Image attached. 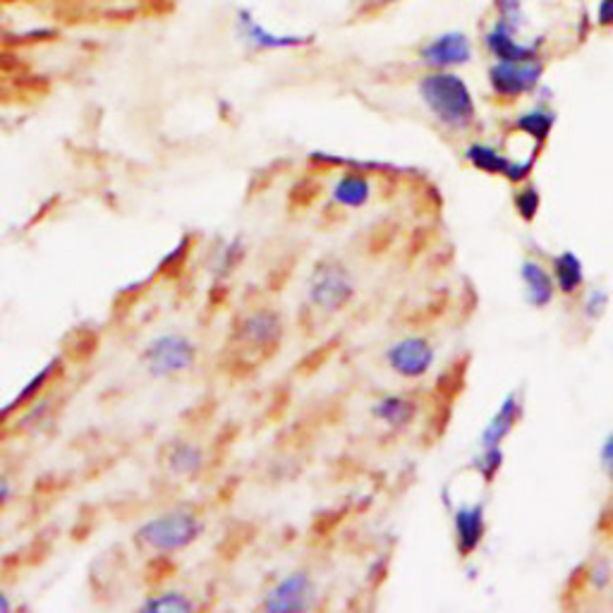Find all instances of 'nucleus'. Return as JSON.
<instances>
[{"mask_svg": "<svg viewBox=\"0 0 613 613\" xmlns=\"http://www.w3.org/2000/svg\"><path fill=\"white\" fill-rule=\"evenodd\" d=\"M417 93L434 121L451 133H467L477 123L475 93L453 70H429L417 82Z\"/></svg>", "mask_w": 613, "mask_h": 613, "instance_id": "f257e3e1", "label": "nucleus"}, {"mask_svg": "<svg viewBox=\"0 0 613 613\" xmlns=\"http://www.w3.org/2000/svg\"><path fill=\"white\" fill-rule=\"evenodd\" d=\"M207 529L204 517L197 511L178 505V509L163 511L159 515H151L149 521L139 523L135 529V545L145 549L147 553L161 559H171L175 553H183L195 547L202 539Z\"/></svg>", "mask_w": 613, "mask_h": 613, "instance_id": "f03ea898", "label": "nucleus"}, {"mask_svg": "<svg viewBox=\"0 0 613 613\" xmlns=\"http://www.w3.org/2000/svg\"><path fill=\"white\" fill-rule=\"evenodd\" d=\"M197 360L199 346L195 343V338L183 331L153 336L139 352L141 367L153 381H173L178 376L190 374L197 367Z\"/></svg>", "mask_w": 613, "mask_h": 613, "instance_id": "7ed1b4c3", "label": "nucleus"}, {"mask_svg": "<svg viewBox=\"0 0 613 613\" xmlns=\"http://www.w3.org/2000/svg\"><path fill=\"white\" fill-rule=\"evenodd\" d=\"M358 295V280L352 271L334 257L316 262L306 278V300L324 314H338L350 306Z\"/></svg>", "mask_w": 613, "mask_h": 613, "instance_id": "20e7f679", "label": "nucleus"}, {"mask_svg": "<svg viewBox=\"0 0 613 613\" xmlns=\"http://www.w3.org/2000/svg\"><path fill=\"white\" fill-rule=\"evenodd\" d=\"M233 32H235V39H238L250 53L302 51L306 49V46L314 43L312 34L268 29L250 8H235Z\"/></svg>", "mask_w": 613, "mask_h": 613, "instance_id": "39448f33", "label": "nucleus"}, {"mask_svg": "<svg viewBox=\"0 0 613 613\" xmlns=\"http://www.w3.org/2000/svg\"><path fill=\"white\" fill-rule=\"evenodd\" d=\"M316 599H320V587L314 575L306 568H295L266 589L259 609L266 613H304L316 606Z\"/></svg>", "mask_w": 613, "mask_h": 613, "instance_id": "423d86ee", "label": "nucleus"}, {"mask_svg": "<svg viewBox=\"0 0 613 613\" xmlns=\"http://www.w3.org/2000/svg\"><path fill=\"white\" fill-rule=\"evenodd\" d=\"M545 70L541 58H535V61H493L487 79L491 93L499 101H517L539 89Z\"/></svg>", "mask_w": 613, "mask_h": 613, "instance_id": "0eeeda50", "label": "nucleus"}, {"mask_svg": "<svg viewBox=\"0 0 613 613\" xmlns=\"http://www.w3.org/2000/svg\"><path fill=\"white\" fill-rule=\"evenodd\" d=\"M283 334H286V322H283L280 312L271 310V306H259V310L242 314L233 328L238 346L257 352V355H271L278 350Z\"/></svg>", "mask_w": 613, "mask_h": 613, "instance_id": "6e6552de", "label": "nucleus"}, {"mask_svg": "<svg viewBox=\"0 0 613 613\" xmlns=\"http://www.w3.org/2000/svg\"><path fill=\"white\" fill-rule=\"evenodd\" d=\"M386 367L391 370L400 379L417 381L424 379L436 362V348L422 336H408L391 343L384 352Z\"/></svg>", "mask_w": 613, "mask_h": 613, "instance_id": "1a4fd4ad", "label": "nucleus"}, {"mask_svg": "<svg viewBox=\"0 0 613 613\" xmlns=\"http://www.w3.org/2000/svg\"><path fill=\"white\" fill-rule=\"evenodd\" d=\"M465 161L479 173L487 175H501V178L511 183H525L529 173L535 168V159H513L501 149L485 145V141H475L465 149Z\"/></svg>", "mask_w": 613, "mask_h": 613, "instance_id": "9d476101", "label": "nucleus"}, {"mask_svg": "<svg viewBox=\"0 0 613 613\" xmlns=\"http://www.w3.org/2000/svg\"><path fill=\"white\" fill-rule=\"evenodd\" d=\"M473 41L465 32H443L420 49V61L429 70H455L473 63Z\"/></svg>", "mask_w": 613, "mask_h": 613, "instance_id": "9b49d317", "label": "nucleus"}, {"mask_svg": "<svg viewBox=\"0 0 613 613\" xmlns=\"http://www.w3.org/2000/svg\"><path fill=\"white\" fill-rule=\"evenodd\" d=\"M485 49L493 61H535V58H541L537 41L521 39V32L505 27L503 22H493L487 29Z\"/></svg>", "mask_w": 613, "mask_h": 613, "instance_id": "f8f14e48", "label": "nucleus"}, {"mask_svg": "<svg viewBox=\"0 0 613 613\" xmlns=\"http://www.w3.org/2000/svg\"><path fill=\"white\" fill-rule=\"evenodd\" d=\"M453 535H455V549L463 559L475 556V551L481 547V539L487 535V517L485 505H460L453 515Z\"/></svg>", "mask_w": 613, "mask_h": 613, "instance_id": "ddd939ff", "label": "nucleus"}, {"mask_svg": "<svg viewBox=\"0 0 613 613\" xmlns=\"http://www.w3.org/2000/svg\"><path fill=\"white\" fill-rule=\"evenodd\" d=\"M328 195H331V202L338 209L360 211V209H364V207L372 202L374 185H372V178H370L367 173H362V171H343L334 180Z\"/></svg>", "mask_w": 613, "mask_h": 613, "instance_id": "4468645a", "label": "nucleus"}, {"mask_svg": "<svg viewBox=\"0 0 613 613\" xmlns=\"http://www.w3.org/2000/svg\"><path fill=\"white\" fill-rule=\"evenodd\" d=\"M163 465H166V473L175 479H197L207 467V451L195 441L178 439L163 453Z\"/></svg>", "mask_w": 613, "mask_h": 613, "instance_id": "2eb2a0df", "label": "nucleus"}, {"mask_svg": "<svg viewBox=\"0 0 613 613\" xmlns=\"http://www.w3.org/2000/svg\"><path fill=\"white\" fill-rule=\"evenodd\" d=\"M523 396L513 391L503 398V403L499 405V410L493 412V417L489 420V424L485 427L479 436L481 448H501V443L509 439L513 434V429L521 424L523 420Z\"/></svg>", "mask_w": 613, "mask_h": 613, "instance_id": "dca6fc26", "label": "nucleus"}, {"mask_svg": "<svg viewBox=\"0 0 613 613\" xmlns=\"http://www.w3.org/2000/svg\"><path fill=\"white\" fill-rule=\"evenodd\" d=\"M521 278L525 286V298L535 310H545L556 298V280H553L551 271L537 262V259H525L521 264Z\"/></svg>", "mask_w": 613, "mask_h": 613, "instance_id": "f3484780", "label": "nucleus"}, {"mask_svg": "<svg viewBox=\"0 0 613 613\" xmlns=\"http://www.w3.org/2000/svg\"><path fill=\"white\" fill-rule=\"evenodd\" d=\"M417 412H420L417 400L403 393H388L372 405V417L393 431L408 429L410 424L415 422Z\"/></svg>", "mask_w": 613, "mask_h": 613, "instance_id": "a211bd4d", "label": "nucleus"}, {"mask_svg": "<svg viewBox=\"0 0 613 613\" xmlns=\"http://www.w3.org/2000/svg\"><path fill=\"white\" fill-rule=\"evenodd\" d=\"M553 125H556V113L547 109V105H535V109L517 115L513 123L515 133L521 137L533 139L537 147L545 145V141L551 137Z\"/></svg>", "mask_w": 613, "mask_h": 613, "instance_id": "6ab92c4d", "label": "nucleus"}, {"mask_svg": "<svg viewBox=\"0 0 613 613\" xmlns=\"http://www.w3.org/2000/svg\"><path fill=\"white\" fill-rule=\"evenodd\" d=\"M551 274L553 280H556V290L563 295H575L585 286V266L583 259L577 257L575 252H561L553 257L551 262Z\"/></svg>", "mask_w": 613, "mask_h": 613, "instance_id": "aec40b11", "label": "nucleus"}, {"mask_svg": "<svg viewBox=\"0 0 613 613\" xmlns=\"http://www.w3.org/2000/svg\"><path fill=\"white\" fill-rule=\"evenodd\" d=\"M139 609L147 613H192L199 604L192 595L183 592V589H161V592H153L141 601Z\"/></svg>", "mask_w": 613, "mask_h": 613, "instance_id": "412c9836", "label": "nucleus"}, {"mask_svg": "<svg viewBox=\"0 0 613 613\" xmlns=\"http://www.w3.org/2000/svg\"><path fill=\"white\" fill-rule=\"evenodd\" d=\"M58 370V360H53L49 367H43L34 379L25 386V391H22L17 398H15V405L13 408H5L3 412H10V410H15V408H22V405H29L34 403V400L39 398V393L46 388V384H49L53 379V372Z\"/></svg>", "mask_w": 613, "mask_h": 613, "instance_id": "4be33fe9", "label": "nucleus"}, {"mask_svg": "<svg viewBox=\"0 0 613 613\" xmlns=\"http://www.w3.org/2000/svg\"><path fill=\"white\" fill-rule=\"evenodd\" d=\"M242 254H245L242 242L240 240H230L228 245L221 247V252L216 254L218 257L216 264L211 266V268H214V274L218 278H228L233 271H235V266L242 262Z\"/></svg>", "mask_w": 613, "mask_h": 613, "instance_id": "5701e85b", "label": "nucleus"}, {"mask_svg": "<svg viewBox=\"0 0 613 613\" xmlns=\"http://www.w3.org/2000/svg\"><path fill=\"white\" fill-rule=\"evenodd\" d=\"M497 22L523 34L527 27V13L521 0H497Z\"/></svg>", "mask_w": 613, "mask_h": 613, "instance_id": "b1692460", "label": "nucleus"}, {"mask_svg": "<svg viewBox=\"0 0 613 613\" xmlns=\"http://www.w3.org/2000/svg\"><path fill=\"white\" fill-rule=\"evenodd\" d=\"M503 465V451L501 448H481V455L475 458L473 470L487 481H493V477L499 475V470Z\"/></svg>", "mask_w": 613, "mask_h": 613, "instance_id": "393cba45", "label": "nucleus"}, {"mask_svg": "<svg viewBox=\"0 0 613 613\" xmlns=\"http://www.w3.org/2000/svg\"><path fill=\"white\" fill-rule=\"evenodd\" d=\"M539 207H541V197L535 185H525L515 192V211L523 221L527 223L535 221L539 214Z\"/></svg>", "mask_w": 613, "mask_h": 613, "instance_id": "a878e982", "label": "nucleus"}, {"mask_svg": "<svg viewBox=\"0 0 613 613\" xmlns=\"http://www.w3.org/2000/svg\"><path fill=\"white\" fill-rule=\"evenodd\" d=\"M606 306H609V292H606V290H601V288L589 290L587 300H585V314H587V320H592V322L599 320V316L606 312Z\"/></svg>", "mask_w": 613, "mask_h": 613, "instance_id": "bb28decb", "label": "nucleus"}, {"mask_svg": "<svg viewBox=\"0 0 613 613\" xmlns=\"http://www.w3.org/2000/svg\"><path fill=\"white\" fill-rule=\"evenodd\" d=\"M597 533L604 535L606 539H613V497L611 501L601 509L599 521H597Z\"/></svg>", "mask_w": 613, "mask_h": 613, "instance_id": "cd10ccee", "label": "nucleus"}, {"mask_svg": "<svg viewBox=\"0 0 613 613\" xmlns=\"http://www.w3.org/2000/svg\"><path fill=\"white\" fill-rule=\"evenodd\" d=\"M597 27L601 29L613 27V0H599L597 3Z\"/></svg>", "mask_w": 613, "mask_h": 613, "instance_id": "c85d7f7f", "label": "nucleus"}, {"mask_svg": "<svg viewBox=\"0 0 613 613\" xmlns=\"http://www.w3.org/2000/svg\"><path fill=\"white\" fill-rule=\"evenodd\" d=\"M601 467H604V473L613 485V434H609L604 446H601Z\"/></svg>", "mask_w": 613, "mask_h": 613, "instance_id": "c756f323", "label": "nucleus"}, {"mask_svg": "<svg viewBox=\"0 0 613 613\" xmlns=\"http://www.w3.org/2000/svg\"><path fill=\"white\" fill-rule=\"evenodd\" d=\"M15 499V487L5 473H0V511L8 509Z\"/></svg>", "mask_w": 613, "mask_h": 613, "instance_id": "7c9ffc66", "label": "nucleus"}, {"mask_svg": "<svg viewBox=\"0 0 613 613\" xmlns=\"http://www.w3.org/2000/svg\"><path fill=\"white\" fill-rule=\"evenodd\" d=\"M15 609V601L13 597H10L3 587H0V613H8V611H13Z\"/></svg>", "mask_w": 613, "mask_h": 613, "instance_id": "2f4dec72", "label": "nucleus"}, {"mask_svg": "<svg viewBox=\"0 0 613 613\" xmlns=\"http://www.w3.org/2000/svg\"><path fill=\"white\" fill-rule=\"evenodd\" d=\"M393 3H398V0H370V5L374 10H381V8H388V5H393Z\"/></svg>", "mask_w": 613, "mask_h": 613, "instance_id": "473e14b6", "label": "nucleus"}]
</instances>
